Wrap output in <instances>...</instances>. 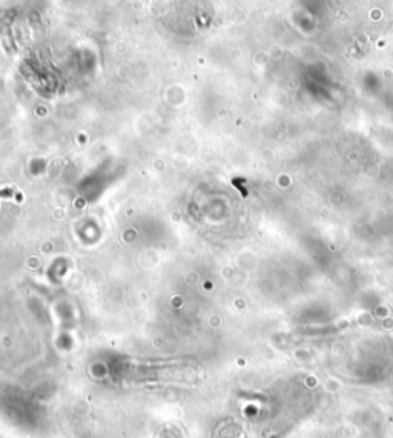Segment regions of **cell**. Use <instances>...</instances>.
I'll list each match as a JSON object with an SVG mask.
<instances>
[{"label":"cell","mask_w":393,"mask_h":438,"mask_svg":"<svg viewBox=\"0 0 393 438\" xmlns=\"http://www.w3.org/2000/svg\"><path fill=\"white\" fill-rule=\"evenodd\" d=\"M22 194L17 192L14 188H3L0 189V197H6V198H11V197H20Z\"/></svg>","instance_id":"obj_1"}]
</instances>
